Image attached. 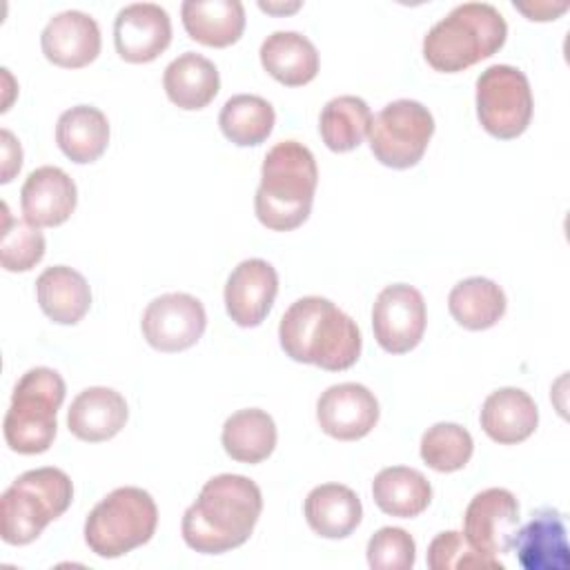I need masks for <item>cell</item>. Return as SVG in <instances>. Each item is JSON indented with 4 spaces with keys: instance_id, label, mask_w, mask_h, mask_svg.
Here are the masks:
<instances>
[{
    "instance_id": "obj_37",
    "label": "cell",
    "mask_w": 570,
    "mask_h": 570,
    "mask_svg": "<svg viewBox=\"0 0 570 570\" xmlns=\"http://www.w3.org/2000/svg\"><path fill=\"white\" fill-rule=\"evenodd\" d=\"M519 11H523L525 16H530V20H554L559 13H563L568 9L566 2L561 4H550V2H539L534 7H525V4H514Z\"/></svg>"
},
{
    "instance_id": "obj_25",
    "label": "cell",
    "mask_w": 570,
    "mask_h": 570,
    "mask_svg": "<svg viewBox=\"0 0 570 570\" xmlns=\"http://www.w3.org/2000/svg\"><path fill=\"white\" fill-rule=\"evenodd\" d=\"M180 16L189 38L207 47H229L245 29V9L238 0H185Z\"/></svg>"
},
{
    "instance_id": "obj_27",
    "label": "cell",
    "mask_w": 570,
    "mask_h": 570,
    "mask_svg": "<svg viewBox=\"0 0 570 570\" xmlns=\"http://www.w3.org/2000/svg\"><path fill=\"white\" fill-rule=\"evenodd\" d=\"M372 497L381 512L399 519L419 517L432 501V485L423 472L405 465L383 468L372 481Z\"/></svg>"
},
{
    "instance_id": "obj_31",
    "label": "cell",
    "mask_w": 570,
    "mask_h": 570,
    "mask_svg": "<svg viewBox=\"0 0 570 570\" xmlns=\"http://www.w3.org/2000/svg\"><path fill=\"white\" fill-rule=\"evenodd\" d=\"M372 122V111L367 102L358 96H336L325 102L321 118H318V131L323 142L332 151H352L356 149Z\"/></svg>"
},
{
    "instance_id": "obj_33",
    "label": "cell",
    "mask_w": 570,
    "mask_h": 570,
    "mask_svg": "<svg viewBox=\"0 0 570 570\" xmlns=\"http://www.w3.org/2000/svg\"><path fill=\"white\" fill-rule=\"evenodd\" d=\"M2 240L0 261L7 272H27L36 267L45 256V236L40 227L29 220H16L9 214L7 203H2Z\"/></svg>"
},
{
    "instance_id": "obj_24",
    "label": "cell",
    "mask_w": 570,
    "mask_h": 570,
    "mask_svg": "<svg viewBox=\"0 0 570 570\" xmlns=\"http://www.w3.org/2000/svg\"><path fill=\"white\" fill-rule=\"evenodd\" d=\"M163 87L176 107L194 111L207 107L216 98L220 76L209 58L196 51H185L165 67Z\"/></svg>"
},
{
    "instance_id": "obj_35",
    "label": "cell",
    "mask_w": 570,
    "mask_h": 570,
    "mask_svg": "<svg viewBox=\"0 0 570 570\" xmlns=\"http://www.w3.org/2000/svg\"><path fill=\"white\" fill-rule=\"evenodd\" d=\"M416 561V543L403 528L385 525L367 541V563L374 570H407Z\"/></svg>"
},
{
    "instance_id": "obj_14",
    "label": "cell",
    "mask_w": 570,
    "mask_h": 570,
    "mask_svg": "<svg viewBox=\"0 0 570 570\" xmlns=\"http://www.w3.org/2000/svg\"><path fill=\"white\" fill-rule=\"evenodd\" d=\"M321 430L338 441H356L372 432L379 421V401L361 383L330 385L316 401Z\"/></svg>"
},
{
    "instance_id": "obj_9",
    "label": "cell",
    "mask_w": 570,
    "mask_h": 570,
    "mask_svg": "<svg viewBox=\"0 0 570 570\" xmlns=\"http://www.w3.org/2000/svg\"><path fill=\"white\" fill-rule=\"evenodd\" d=\"M476 116L481 127L501 140L521 136L532 118L528 76L512 65H492L476 78Z\"/></svg>"
},
{
    "instance_id": "obj_7",
    "label": "cell",
    "mask_w": 570,
    "mask_h": 570,
    "mask_svg": "<svg viewBox=\"0 0 570 570\" xmlns=\"http://www.w3.org/2000/svg\"><path fill=\"white\" fill-rule=\"evenodd\" d=\"M158 525L151 494L136 485L111 490L85 521V541L102 559H116L147 543Z\"/></svg>"
},
{
    "instance_id": "obj_1",
    "label": "cell",
    "mask_w": 570,
    "mask_h": 570,
    "mask_svg": "<svg viewBox=\"0 0 570 570\" xmlns=\"http://www.w3.org/2000/svg\"><path fill=\"white\" fill-rule=\"evenodd\" d=\"M263 510L261 488L243 474L212 476L183 514L185 543L203 554L243 546Z\"/></svg>"
},
{
    "instance_id": "obj_23",
    "label": "cell",
    "mask_w": 570,
    "mask_h": 570,
    "mask_svg": "<svg viewBox=\"0 0 570 570\" xmlns=\"http://www.w3.org/2000/svg\"><path fill=\"white\" fill-rule=\"evenodd\" d=\"M307 525L325 539H343L356 530L363 505L356 492L343 483H323L309 490L305 505Z\"/></svg>"
},
{
    "instance_id": "obj_34",
    "label": "cell",
    "mask_w": 570,
    "mask_h": 570,
    "mask_svg": "<svg viewBox=\"0 0 570 570\" xmlns=\"http://www.w3.org/2000/svg\"><path fill=\"white\" fill-rule=\"evenodd\" d=\"M428 566L432 570H468V568H490L503 570V563L494 557H485L476 552L463 532L445 530L439 532L428 548Z\"/></svg>"
},
{
    "instance_id": "obj_6",
    "label": "cell",
    "mask_w": 570,
    "mask_h": 570,
    "mask_svg": "<svg viewBox=\"0 0 570 570\" xmlns=\"http://www.w3.org/2000/svg\"><path fill=\"white\" fill-rule=\"evenodd\" d=\"M65 392L62 376L51 367H31L20 376L2 423L4 441L13 452L40 454L51 448Z\"/></svg>"
},
{
    "instance_id": "obj_11",
    "label": "cell",
    "mask_w": 570,
    "mask_h": 570,
    "mask_svg": "<svg viewBox=\"0 0 570 570\" xmlns=\"http://www.w3.org/2000/svg\"><path fill=\"white\" fill-rule=\"evenodd\" d=\"M207 314L203 303L185 292L156 296L142 312V336L158 352H183L205 332Z\"/></svg>"
},
{
    "instance_id": "obj_38",
    "label": "cell",
    "mask_w": 570,
    "mask_h": 570,
    "mask_svg": "<svg viewBox=\"0 0 570 570\" xmlns=\"http://www.w3.org/2000/svg\"><path fill=\"white\" fill-rule=\"evenodd\" d=\"M258 7H261L263 11H269V13H281V11L287 13V11H296V9L301 7V2H294V4H289V7H287V4H285V7H283V4H272V2H258Z\"/></svg>"
},
{
    "instance_id": "obj_26",
    "label": "cell",
    "mask_w": 570,
    "mask_h": 570,
    "mask_svg": "<svg viewBox=\"0 0 570 570\" xmlns=\"http://www.w3.org/2000/svg\"><path fill=\"white\" fill-rule=\"evenodd\" d=\"M56 142L69 160L78 165L94 163L109 145V120L98 107L76 105L60 114Z\"/></svg>"
},
{
    "instance_id": "obj_16",
    "label": "cell",
    "mask_w": 570,
    "mask_h": 570,
    "mask_svg": "<svg viewBox=\"0 0 570 570\" xmlns=\"http://www.w3.org/2000/svg\"><path fill=\"white\" fill-rule=\"evenodd\" d=\"M40 47L49 62L67 69H80L100 53L98 22L78 9L56 13L40 33Z\"/></svg>"
},
{
    "instance_id": "obj_17",
    "label": "cell",
    "mask_w": 570,
    "mask_h": 570,
    "mask_svg": "<svg viewBox=\"0 0 570 570\" xmlns=\"http://www.w3.org/2000/svg\"><path fill=\"white\" fill-rule=\"evenodd\" d=\"M76 200L78 191L73 178L56 165L33 169L20 189L24 220L36 227L62 225L73 214Z\"/></svg>"
},
{
    "instance_id": "obj_30",
    "label": "cell",
    "mask_w": 570,
    "mask_h": 570,
    "mask_svg": "<svg viewBox=\"0 0 570 570\" xmlns=\"http://www.w3.org/2000/svg\"><path fill=\"white\" fill-rule=\"evenodd\" d=\"M276 114L272 102L254 94H236L232 96L218 116L220 131L227 140L238 147L261 145L274 129Z\"/></svg>"
},
{
    "instance_id": "obj_19",
    "label": "cell",
    "mask_w": 570,
    "mask_h": 570,
    "mask_svg": "<svg viewBox=\"0 0 570 570\" xmlns=\"http://www.w3.org/2000/svg\"><path fill=\"white\" fill-rule=\"evenodd\" d=\"M129 410L120 392L111 387H87L82 390L67 412L69 432L87 443H100L116 436L127 423Z\"/></svg>"
},
{
    "instance_id": "obj_20",
    "label": "cell",
    "mask_w": 570,
    "mask_h": 570,
    "mask_svg": "<svg viewBox=\"0 0 570 570\" xmlns=\"http://www.w3.org/2000/svg\"><path fill=\"white\" fill-rule=\"evenodd\" d=\"M483 432L503 445L525 441L539 423V410L532 396L519 387L494 390L481 405Z\"/></svg>"
},
{
    "instance_id": "obj_4",
    "label": "cell",
    "mask_w": 570,
    "mask_h": 570,
    "mask_svg": "<svg viewBox=\"0 0 570 570\" xmlns=\"http://www.w3.org/2000/svg\"><path fill=\"white\" fill-rule=\"evenodd\" d=\"M508 36L501 11L488 2L456 4L423 38L428 65L443 73H456L497 53Z\"/></svg>"
},
{
    "instance_id": "obj_3",
    "label": "cell",
    "mask_w": 570,
    "mask_h": 570,
    "mask_svg": "<svg viewBox=\"0 0 570 570\" xmlns=\"http://www.w3.org/2000/svg\"><path fill=\"white\" fill-rule=\"evenodd\" d=\"M318 169L314 154L296 142H276L261 167V185L254 196L256 218L274 232L303 225L312 212Z\"/></svg>"
},
{
    "instance_id": "obj_8",
    "label": "cell",
    "mask_w": 570,
    "mask_h": 570,
    "mask_svg": "<svg viewBox=\"0 0 570 570\" xmlns=\"http://www.w3.org/2000/svg\"><path fill=\"white\" fill-rule=\"evenodd\" d=\"M434 134V118L425 105L410 98L387 102L370 122V149L392 169L414 167Z\"/></svg>"
},
{
    "instance_id": "obj_13",
    "label": "cell",
    "mask_w": 570,
    "mask_h": 570,
    "mask_svg": "<svg viewBox=\"0 0 570 570\" xmlns=\"http://www.w3.org/2000/svg\"><path fill=\"white\" fill-rule=\"evenodd\" d=\"M171 42L169 13L156 2H131L116 13L114 45L127 62H151Z\"/></svg>"
},
{
    "instance_id": "obj_15",
    "label": "cell",
    "mask_w": 570,
    "mask_h": 570,
    "mask_svg": "<svg viewBox=\"0 0 570 570\" xmlns=\"http://www.w3.org/2000/svg\"><path fill=\"white\" fill-rule=\"evenodd\" d=\"M278 292V274L263 258L240 261L225 283V309L240 327H256L269 314Z\"/></svg>"
},
{
    "instance_id": "obj_21",
    "label": "cell",
    "mask_w": 570,
    "mask_h": 570,
    "mask_svg": "<svg viewBox=\"0 0 570 570\" xmlns=\"http://www.w3.org/2000/svg\"><path fill=\"white\" fill-rule=\"evenodd\" d=\"M263 69L287 87H301L318 73V51L314 42L298 31H274L261 45Z\"/></svg>"
},
{
    "instance_id": "obj_12",
    "label": "cell",
    "mask_w": 570,
    "mask_h": 570,
    "mask_svg": "<svg viewBox=\"0 0 570 570\" xmlns=\"http://www.w3.org/2000/svg\"><path fill=\"white\" fill-rule=\"evenodd\" d=\"M519 525V501L505 488H488L472 497L463 514V537L485 554H505L512 546Z\"/></svg>"
},
{
    "instance_id": "obj_18",
    "label": "cell",
    "mask_w": 570,
    "mask_h": 570,
    "mask_svg": "<svg viewBox=\"0 0 570 570\" xmlns=\"http://www.w3.org/2000/svg\"><path fill=\"white\" fill-rule=\"evenodd\" d=\"M510 550L523 570H568L570 548L563 517L554 508H541L514 532Z\"/></svg>"
},
{
    "instance_id": "obj_22",
    "label": "cell",
    "mask_w": 570,
    "mask_h": 570,
    "mask_svg": "<svg viewBox=\"0 0 570 570\" xmlns=\"http://www.w3.org/2000/svg\"><path fill=\"white\" fill-rule=\"evenodd\" d=\"M38 305L58 325H76L91 305L87 278L67 265L47 267L36 281Z\"/></svg>"
},
{
    "instance_id": "obj_32",
    "label": "cell",
    "mask_w": 570,
    "mask_h": 570,
    "mask_svg": "<svg viewBox=\"0 0 570 570\" xmlns=\"http://www.w3.org/2000/svg\"><path fill=\"white\" fill-rule=\"evenodd\" d=\"M474 452V441L459 423H434L421 436V459L436 472H456L465 468Z\"/></svg>"
},
{
    "instance_id": "obj_29",
    "label": "cell",
    "mask_w": 570,
    "mask_h": 570,
    "mask_svg": "<svg viewBox=\"0 0 570 570\" xmlns=\"http://www.w3.org/2000/svg\"><path fill=\"white\" fill-rule=\"evenodd\" d=\"M220 441L234 461L261 463L276 448V423L265 410L245 407L227 416Z\"/></svg>"
},
{
    "instance_id": "obj_5",
    "label": "cell",
    "mask_w": 570,
    "mask_h": 570,
    "mask_svg": "<svg viewBox=\"0 0 570 570\" xmlns=\"http://www.w3.org/2000/svg\"><path fill=\"white\" fill-rule=\"evenodd\" d=\"M73 483L60 468L22 472L0 497V534L9 546H27L71 505Z\"/></svg>"
},
{
    "instance_id": "obj_10",
    "label": "cell",
    "mask_w": 570,
    "mask_h": 570,
    "mask_svg": "<svg viewBox=\"0 0 570 570\" xmlns=\"http://www.w3.org/2000/svg\"><path fill=\"white\" fill-rule=\"evenodd\" d=\"M425 301L407 283H394L379 292L372 307V330L376 343L390 354L414 350L425 332Z\"/></svg>"
},
{
    "instance_id": "obj_2",
    "label": "cell",
    "mask_w": 570,
    "mask_h": 570,
    "mask_svg": "<svg viewBox=\"0 0 570 570\" xmlns=\"http://www.w3.org/2000/svg\"><path fill=\"white\" fill-rule=\"evenodd\" d=\"M278 341L292 361L314 363L327 372L352 367L363 343L356 321L323 296L294 301L281 318Z\"/></svg>"
},
{
    "instance_id": "obj_28",
    "label": "cell",
    "mask_w": 570,
    "mask_h": 570,
    "mask_svg": "<svg viewBox=\"0 0 570 570\" xmlns=\"http://www.w3.org/2000/svg\"><path fill=\"white\" fill-rule=\"evenodd\" d=\"M505 294L503 289L485 278V276H470L459 281L448 296V309L452 318L465 330H488L499 323L505 314Z\"/></svg>"
},
{
    "instance_id": "obj_36",
    "label": "cell",
    "mask_w": 570,
    "mask_h": 570,
    "mask_svg": "<svg viewBox=\"0 0 570 570\" xmlns=\"http://www.w3.org/2000/svg\"><path fill=\"white\" fill-rule=\"evenodd\" d=\"M0 138H2V176H0V183H9L22 165V147L9 129H2Z\"/></svg>"
}]
</instances>
